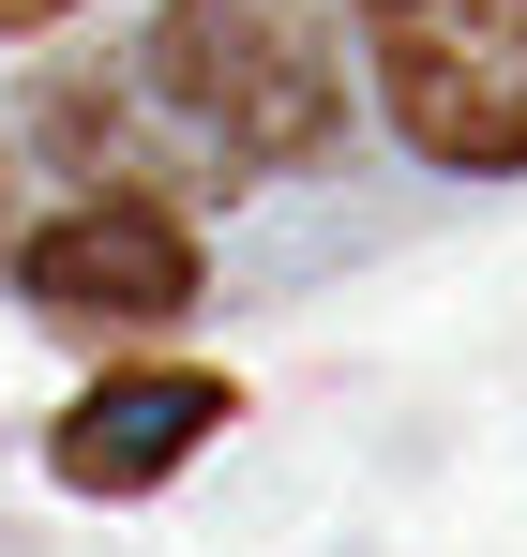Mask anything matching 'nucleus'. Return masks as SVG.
<instances>
[{
	"label": "nucleus",
	"mask_w": 527,
	"mask_h": 557,
	"mask_svg": "<svg viewBox=\"0 0 527 557\" xmlns=\"http://www.w3.org/2000/svg\"><path fill=\"white\" fill-rule=\"evenodd\" d=\"M151 76L226 166H332L347 151V15L332 0H167Z\"/></svg>",
	"instance_id": "1"
},
{
	"label": "nucleus",
	"mask_w": 527,
	"mask_h": 557,
	"mask_svg": "<svg viewBox=\"0 0 527 557\" xmlns=\"http://www.w3.org/2000/svg\"><path fill=\"white\" fill-rule=\"evenodd\" d=\"M361 46L422 166H527V0H361Z\"/></svg>",
	"instance_id": "2"
},
{
	"label": "nucleus",
	"mask_w": 527,
	"mask_h": 557,
	"mask_svg": "<svg viewBox=\"0 0 527 557\" xmlns=\"http://www.w3.org/2000/svg\"><path fill=\"white\" fill-rule=\"evenodd\" d=\"M30 301L46 317H181L196 301V242H181L151 196H90L30 242Z\"/></svg>",
	"instance_id": "3"
},
{
	"label": "nucleus",
	"mask_w": 527,
	"mask_h": 557,
	"mask_svg": "<svg viewBox=\"0 0 527 557\" xmlns=\"http://www.w3.org/2000/svg\"><path fill=\"white\" fill-rule=\"evenodd\" d=\"M226 422V376H106L90 407H61V482L76 497H136V482H167L196 437Z\"/></svg>",
	"instance_id": "4"
},
{
	"label": "nucleus",
	"mask_w": 527,
	"mask_h": 557,
	"mask_svg": "<svg viewBox=\"0 0 527 557\" xmlns=\"http://www.w3.org/2000/svg\"><path fill=\"white\" fill-rule=\"evenodd\" d=\"M46 15H76V0H0V30H46Z\"/></svg>",
	"instance_id": "5"
}]
</instances>
